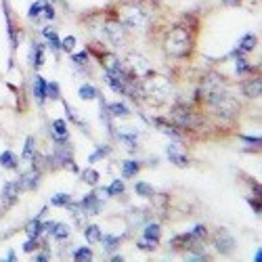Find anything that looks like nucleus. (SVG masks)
Returning <instances> with one entry per match:
<instances>
[{
    "label": "nucleus",
    "instance_id": "1",
    "mask_svg": "<svg viewBox=\"0 0 262 262\" xmlns=\"http://www.w3.org/2000/svg\"><path fill=\"white\" fill-rule=\"evenodd\" d=\"M141 95L147 97L149 101H154V103H164L170 95H172V82L164 76V74H156V72H151L143 78L141 82Z\"/></svg>",
    "mask_w": 262,
    "mask_h": 262
},
{
    "label": "nucleus",
    "instance_id": "2",
    "mask_svg": "<svg viewBox=\"0 0 262 262\" xmlns=\"http://www.w3.org/2000/svg\"><path fill=\"white\" fill-rule=\"evenodd\" d=\"M164 51L170 57H185L191 51V34L185 28H172L164 38Z\"/></svg>",
    "mask_w": 262,
    "mask_h": 262
},
{
    "label": "nucleus",
    "instance_id": "3",
    "mask_svg": "<svg viewBox=\"0 0 262 262\" xmlns=\"http://www.w3.org/2000/svg\"><path fill=\"white\" fill-rule=\"evenodd\" d=\"M120 24L124 28L145 30L149 26V13L143 5H122L120 7Z\"/></svg>",
    "mask_w": 262,
    "mask_h": 262
},
{
    "label": "nucleus",
    "instance_id": "4",
    "mask_svg": "<svg viewBox=\"0 0 262 262\" xmlns=\"http://www.w3.org/2000/svg\"><path fill=\"white\" fill-rule=\"evenodd\" d=\"M208 105L212 107V112L225 122H231V120H235L239 116V101L227 91L221 93L218 97H214Z\"/></svg>",
    "mask_w": 262,
    "mask_h": 262
},
{
    "label": "nucleus",
    "instance_id": "5",
    "mask_svg": "<svg viewBox=\"0 0 262 262\" xmlns=\"http://www.w3.org/2000/svg\"><path fill=\"white\" fill-rule=\"evenodd\" d=\"M122 68L126 70L128 76H133V78H145L147 74H151L154 70H151V63L147 57L139 55V53H130L124 57L122 61Z\"/></svg>",
    "mask_w": 262,
    "mask_h": 262
},
{
    "label": "nucleus",
    "instance_id": "6",
    "mask_svg": "<svg viewBox=\"0 0 262 262\" xmlns=\"http://www.w3.org/2000/svg\"><path fill=\"white\" fill-rule=\"evenodd\" d=\"M227 89H225V80L218 76V74H208L206 78H204V82L200 84V91H198V95L202 97V99H206L208 103L214 99V97H218L221 93H225Z\"/></svg>",
    "mask_w": 262,
    "mask_h": 262
},
{
    "label": "nucleus",
    "instance_id": "7",
    "mask_svg": "<svg viewBox=\"0 0 262 262\" xmlns=\"http://www.w3.org/2000/svg\"><path fill=\"white\" fill-rule=\"evenodd\" d=\"M103 38L109 42L112 47H122L126 42V30L120 21H107L103 26Z\"/></svg>",
    "mask_w": 262,
    "mask_h": 262
},
{
    "label": "nucleus",
    "instance_id": "8",
    "mask_svg": "<svg viewBox=\"0 0 262 262\" xmlns=\"http://www.w3.org/2000/svg\"><path fill=\"white\" fill-rule=\"evenodd\" d=\"M172 122L177 124L179 128H191L195 122H193V114H191V107L179 103V105H174L172 107Z\"/></svg>",
    "mask_w": 262,
    "mask_h": 262
},
{
    "label": "nucleus",
    "instance_id": "9",
    "mask_svg": "<svg viewBox=\"0 0 262 262\" xmlns=\"http://www.w3.org/2000/svg\"><path fill=\"white\" fill-rule=\"evenodd\" d=\"M214 248L221 252V254H225V256L233 254L235 252V239H233V235L229 231L221 229V231L216 233V237H214Z\"/></svg>",
    "mask_w": 262,
    "mask_h": 262
},
{
    "label": "nucleus",
    "instance_id": "10",
    "mask_svg": "<svg viewBox=\"0 0 262 262\" xmlns=\"http://www.w3.org/2000/svg\"><path fill=\"white\" fill-rule=\"evenodd\" d=\"M166 154H168V160H170L172 164H177V166H181V168H185V166L189 164L187 149H185L181 143H172V145H168Z\"/></svg>",
    "mask_w": 262,
    "mask_h": 262
},
{
    "label": "nucleus",
    "instance_id": "11",
    "mask_svg": "<svg viewBox=\"0 0 262 262\" xmlns=\"http://www.w3.org/2000/svg\"><path fill=\"white\" fill-rule=\"evenodd\" d=\"M30 17L32 19H53L55 17V11L53 7L47 3V0H40V3H34L32 9H30Z\"/></svg>",
    "mask_w": 262,
    "mask_h": 262
},
{
    "label": "nucleus",
    "instance_id": "12",
    "mask_svg": "<svg viewBox=\"0 0 262 262\" xmlns=\"http://www.w3.org/2000/svg\"><path fill=\"white\" fill-rule=\"evenodd\" d=\"M80 206H82V210H84L86 214H99L101 208H103V202H101V198L97 195V191H91V193L82 200Z\"/></svg>",
    "mask_w": 262,
    "mask_h": 262
},
{
    "label": "nucleus",
    "instance_id": "13",
    "mask_svg": "<svg viewBox=\"0 0 262 262\" xmlns=\"http://www.w3.org/2000/svg\"><path fill=\"white\" fill-rule=\"evenodd\" d=\"M198 242H200V237L191 231V233L174 237L172 239V248H177V250H191V248H195V244H198Z\"/></svg>",
    "mask_w": 262,
    "mask_h": 262
},
{
    "label": "nucleus",
    "instance_id": "14",
    "mask_svg": "<svg viewBox=\"0 0 262 262\" xmlns=\"http://www.w3.org/2000/svg\"><path fill=\"white\" fill-rule=\"evenodd\" d=\"M19 193H21V185L19 183H7L3 187V204L9 208L19 200Z\"/></svg>",
    "mask_w": 262,
    "mask_h": 262
},
{
    "label": "nucleus",
    "instance_id": "15",
    "mask_svg": "<svg viewBox=\"0 0 262 262\" xmlns=\"http://www.w3.org/2000/svg\"><path fill=\"white\" fill-rule=\"evenodd\" d=\"M45 231H49L57 242H65V239L70 237V229L65 227V225H61V223H45Z\"/></svg>",
    "mask_w": 262,
    "mask_h": 262
},
{
    "label": "nucleus",
    "instance_id": "16",
    "mask_svg": "<svg viewBox=\"0 0 262 262\" xmlns=\"http://www.w3.org/2000/svg\"><path fill=\"white\" fill-rule=\"evenodd\" d=\"M260 86H262L260 76H258V78H252V80H246V82L242 84V93H244L246 97H250V99H258L260 93H262Z\"/></svg>",
    "mask_w": 262,
    "mask_h": 262
},
{
    "label": "nucleus",
    "instance_id": "17",
    "mask_svg": "<svg viewBox=\"0 0 262 262\" xmlns=\"http://www.w3.org/2000/svg\"><path fill=\"white\" fill-rule=\"evenodd\" d=\"M156 128L162 130L164 135L172 137V139H181V128L174 124V122H168V120H164V118H158V120H156Z\"/></svg>",
    "mask_w": 262,
    "mask_h": 262
},
{
    "label": "nucleus",
    "instance_id": "18",
    "mask_svg": "<svg viewBox=\"0 0 262 262\" xmlns=\"http://www.w3.org/2000/svg\"><path fill=\"white\" fill-rule=\"evenodd\" d=\"M38 181H40V172H38V168H32V170L26 172L17 183L21 185V189H30V191H34V189L38 187Z\"/></svg>",
    "mask_w": 262,
    "mask_h": 262
},
{
    "label": "nucleus",
    "instance_id": "19",
    "mask_svg": "<svg viewBox=\"0 0 262 262\" xmlns=\"http://www.w3.org/2000/svg\"><path fill=\"white\" fill-rule=\"evenodd\" d=\"M254 47H256V36H254V34H248V36H244V38H242V42H239V49H237V51H233V53H231V57L246 55V53L254 51Z\"/></svg>",
    "mask_w": 262,
    "mask_h": 262
},
{
    "label": "nucleus",
    "instance_id": "20",
    "mask_svg": "<svg viewBox=\"0 0 262 262\" xmlns=\"http://www.w3.org/2000/svg\"><path fill=\"white\" fill-rule=\"evenodd\" d=\"M53 133H55V141L59 145H68L70 135H68V128H65V122L63 120H55L53 122Z\"/></svg>",
    "mask_w": 262,
    "mask_h": 262
},
{
    "label": "nucleus",
    "instance_id": "21",
    "mask_svg": "<svg viewBox=\"0 0 262 262\" xmlns=\"http://www.w3.org/2000/svg\"><path fill=\"white\" fill-rule=\"evenodd\" d=\"M55 162L59 166H70L74 160H72V149L68 145H63V147H57L55 151Z\"/></svg>",
    "mask_w": 262,
    "mask_h": 262
},
{
    "label": "nucleus",
    "instance_id": "22",
    "mask_svg": "<svg viewBox=\"0 0 262 262\" xmlns=\"http://www.w3.org/2000/svg\"><path fill=\"white\" fill-rule=\"evenodd\" d=\"M160 235H162V229L158 223H151L145 227V233H143V239H147V242L151 244H158L160 242Z\"/></svg>",
    "mask_w": 262,
    "mask_h": 262
},
{
    "label": "nucleus",
    "instance_id": "23",
    "mask_svg": "<svg viewBox=\"0 0 262 262\" xmlns=\"http://www.w3.org/2000/svg\"><path fill=\"white\" fill-rule=\"evenodd\" d=\"M34 95L40 101V105L45 103V99H47V82L42 80L40 76H36V80H34Z\"/></svg>",
    "mask_w": 262,
    "mask_h": 262
},
{
    "label": "nucleus",
    "instance_id": "24",
    "mask_svg": "<svg viewBox=\"0 0 262 262\" xmlns=\"http://www.w3.org/2000/svg\"><path fill=\"white\" fill-rule=\"evenodd\" d=\"M65 208H70V212H72V216H74V221H76V225L78 227H84V221H86V212L82 210V206H72V202L65 206Z\"/></svg>",
    "mask_w": 262,
    "mask_h": 262
},
{
    "label": "nucleus",
    "instance_id": "25",
    "mask_svg": "<svg viewBox=\"0 0 262 262\" xmlns=\"http://www.w3.org/2000/svg\"><path fill=\"white\" fill-rule=\"evenodd\" d=\"M42 231H45V223H40V218H38V221H32V223L26 227V233H28V237H32V239H38V237L42 235Z\"/></svg>",
    "mask_w": 262,
    "mask_h": 262
},
{
    "label": "nucleus",
    "instance_id": "26",
    "mask_svg": "<svg viewBox=\"0 0 262 262\" xmlns=\"http://www.w3.org/2000/svg\"><path fill=\"white\" fill-rule=\"evenodd\" d=\"M107 112L112 114V116H116V118H124V116L130 114V109L124 103H109L107 105Z\"/></svg>",
    "mask_w": 262,
    "mask_h": 262
},
{
    "label": "nucleus",
    "instance_id": "27",
    "mask_svg": "<svg viewBox=\"0 0 262 262\" xmlns=\"http://www.w3.org/2000/svg\"><path fill=\"white\" fill-rule=\"evenodd\" d=\"M101 242H103L105 252H112V250H116V248L120 246L122 237H120V235H107V237H103V235H101Z\"/></svg>",
    "mask_w": 262,
    "mask_h": 262
},
{
    "label": "nucleus",
    "instance_id": "28",
    "mask_svg": "<svg viewBox=\"0 0 262 262\" xmlns=\"http://www.w3.org/2000/svg\"><path fill=\"white\" fill-rule=\"evenodd\" d=\"M84 233H86V242H91V244L101 242V229H99L97 225L86 227V229H84Z\"/></svg>",
    "mask_w": 262,
    "mask_h": 262
},
{
    "label": "nucleus",
    "instance_id": "29",
    "mask_svg": "<svg viewBox=\"0 0 262 262\" xmlns=\"http://www.w3.org/2000/svg\"><path fill=\"white\" fill-rule=\"evenodd\" d=\"M80 97H82L84 101H91V99H97V97H99V93H97L95 86H91V84H84L82 89H80Z\"/></svg>",
    "mask_w": 262,
    "mask_h": 262
},
{
    "label": "nucleus",
    "instance_id": "30",
    "mask_svg": "<svg viewBox=\"0 0 262 262\" xmlns=\"http://www.w3.org/2000/svg\"><path fill=\"white\" fill-rule=\"evenodd\" d=\"M122 172H124V177H135V174L139 172V164L135 160H126L122 164Z\"/></svg>",
    "mask_w": 262,
    "mask_h": 262
},
{
    "label": "nucleus",
    "instance_id": "31",
    "mask_svg": "<svg viewBox=\"0 0 262 262\" xmlns=\"http://www.w3.org/2000/svg\"><path fill=\"white\" fill-rule=\"evenodd\" d=\"M135 191H137V195H141V198H151V195L156 193V189L151 187L149 183H137Z\"/></svg>",
    "mask_w": 262,
    "mask_h": 262
},
{
    "label": "nucleus",
    "instance_id": "32",
    "mask_svg": "<svg viewBox=\"0 0 262 262\" xmlns=\"http://www.w3.org/2000/svg\"><path fill=\"white\" fill-rule=\"evenodd\" d=\"M0 166L11 168V170H15V168H17V160H15V156L11 154V151H5V154L0 156Z\"/></svg>",
    "mask_w": 262,
    "mask_h": 262
},
{
    "label": "nucleus",
    "instance_id": "33",
    "mask_svg": "<svg viewBox=\"0 0 262 262\" xmlns=\"http://www.w3.org/2000/svg\"><path fill=\"white\" fill-rule=\"evenodd\" d=\"M42 63H45V47H42V45H34V68L40 70Z\"/></svg>",
    "mask_w": 262,
    "mask_h": 262
},
{
    "label": "nucleus",
    "instance_id": "34",
    "mask_svg": "<svg viewBox=\"0 0 262 262\" xmlns=\"http://www.w3.org/2000/svg\"><path fill=\"white\" fill-rule=\"evenodd\" d=\"M74 260H78V262H91L93 260V252L89 248H78L74 252Z\"/></svg>",
    "mask_w": 262,
    "mask_h": 262
},
{
    "label": "nucleus",
    "instance_id": "35",
    "mask_svg": "<svg viewBox=\"0 0 262 262\" xmlns=\"http://www.w3.org/2000/svg\"><path fill=\"white\" fill-rule=\"evenodd\" d=\"M235 59H237V61H235V72H237L239 76H242V74H250V72H252V68L248 65V61H246L242 55L235 57Z\"/></svg>",
    "mask_w": 262,
    "mask_h": 262
},
{
    "label": "nucleus",
    "instance_id": "36",
    "mask_svg": "<svg viewBox=\"0 0 262 262\" xmlns=\"http://www.w3.org/2000/svg\"><path fill=\"white\" fill-rule=\"evenodd\" d=\"M128 218H130V223H133V225H145L147 223V212L133 210V212L128 214Z\"/></svg>",
    "mask_w": 262,
    "mask_h": 262
},
{
    "label": "nucleus",
    "instance_id": "37",
    "mask_svg": "<svg viewBox=\"0 0 262 262\" xmlns=\"http://www.w3.org/2000/svg\"><path fill=\"white\" fill-rule=\"evenodd\" d=\"M120 141H122L128 149H135V147H137V133H122V135H120Z\"/></svg>",
    "mask_w": 262,
    "mask_h": 262
},
{
    "label": "nucleus",
    "instance_id": "38",
    "mask_svg": "<svg viewBox=\"0 0 262 262\" xmlns=\"http://www.w3.org/2000/svg\"><path fill=\"white\" fill-rule=\"evenodd\" d=\"M45 38L51 42V49H53V51H59V47H61V45H59V36H57V32H55V30L47 28V30H45Z\"/></svg>",
    "mask_w": 262,
    "mask_h": 262
},
{
    "label": "nucleus",
    "instance_id": "39",
    "mask_svg": "<svg viewBox=\"0 0 262 262\" xmlns=\"http://www.w3.org/2000/svg\"><path fill=\"white\" fill-rule=\"evenodd\" d=\"M53 206H59V208H65V206H68L70 202H72V198H70V195L68 193H57V195H53Z\"/></svg>",
    "mask_w": 262,
    "mask_h": 262
},
{
    "label": "nucleus",
    "instance_id": "40",
    "mask_svg": "<svg viewBox=\"0 0 262 262\" xmlns=\"http://www.w3.org/2000/svg\"><path fill=\"white\" fill-rule=\"evenodd\" d=\"M82 179H84V183H89V185H97L99 183V172L93 170V168H89V170L82 174Z\"/></svg>",
    "mask_w": 262,
    "mask_h": 262
},
{
    "label": "nucleus",
    "instance_id": "41",
    "mask_svg": "<svg viewBox=\"0 0 262 262\" xmlns=\"http://www.w3.org/2000/svg\"><path fill=\"white\" fill-rule=\"evenodd\" d=\"M34 158V139H28L26 141V147H24V160L30 162Z\"/></svg>",
    "mask_w": 262,
    "mask_h": 262
},
{
    "label": "nucleus",
    "instance_id": "42",
    "mask_svg": "<svg viewBox=\"0 0 262 262\" xmlns=\"http://www.w3.org/2000/svg\"><path fill=\"white\" fill-rule=\"evenodd\" d=\"M189 260H202V262H206L208 260V254L206 252H202V250H189V256H187Z\"/></svg>",
    "mask_w": 262,
    "mask_h": 262
},
{
    "label": "nucleus",
    "instance_id": "43",
    "mask_svg": "<svg viewBox=\"0 0 262 262\" xmlns=\"http://www.w3.org/2000/svg\"><path fill=\"white\" fill-rule=\"evenodd\" d=\"M105 154H109V147H99L97 151H95V154L93 156H89V162L93 164V162H97V160H101Z\"/></svg>",
    "mask_w": 262,
    "mask_h": 262
},
{
    "label": "nucleus",
    "instance_id": "44",
    "mask_svg": "<svg viewBox=\"0 0 262 262\" xmlns=\"http://www.w3.org/2000/svg\"><path fill=\"white\" fill-rule=\"evenodd\" d=\"M124 189H126V187H124V183H122V181H116V183H114L112 187H109L107 191H109V195H120V193H124Z\"/></svg>",
    "mask_w": 262,
    "mask_h": 262
},
{
    "label": "nucleus",
    "instance_id": "45",
    "mask_svg": "<svg viewBox=\"0 0 262 262\" xmlns=\"http://www.w3.org/2000/svg\"><path fill=\"white\" fill-rule=\"evenodd\" d=\"M47 97L51 99H59V84H47Z\"/></svg>",
    "mask_w": 262,
    "mask_h": 262
},
{
    "label": "nucleus",
    "instance_id": "46",
    "mask_svg": "<svg viewBox=\"0 0 262 262\" xmlns=\"http://www.w3.org/2000/svg\"><path fill=\"white\" fill-rule=\"evenodd\" d=\"M61 47H63V51L72 53V51H74V47H76V38H74V36H68V38L63 40V45H61Z\"/></svg>",
    "mask_w": 262,
    "mask_h": 262
},
{
    "label": "nucleus",
    "instance_id": "47",
    "mask_svg": "<svg viewBox=\"0 0 262 262\" xmlns=\"http://www.w3.org/2000/svg\"><path fill=\"white\" fill-rule=\"evenodd\" d=\"M72 61L78 63V65H84L86 61H89V55L86 53H78V55H72Z\"/></svg>",
    "mask_w": 262,
    "mask_h": 262
},
{
    "label": "nucleus",
    "instance_id": "48",
    "mask_svg": "<svg viewBox=\"0 0 262 262\" xmlns=\"http://www.w3.org/2000/svg\"><path fill=\"white\" fill-rule=\"evenodd\" d=\"M36 246H38V239H32V237H30V242L24 244V252H34Z\"/></svg>",
    "mask_w": 262,
    "mask_h": 262
},
{
    "label": "nucleus",
    "instance_id": "49",
    "mask_svg": "<svg viewBox=\"0 0 262 262\" xmlns=\"http://www.w3.org/2000/svg\"><path fill=\"white\" fill-rule=\"evenodd\" d=\"M51 258V252L49 250H42V252H38V256H36V260H42V262H47Z\"/></svg>",
    "mask_w": 262,
    "mask_h": 262
},
{
    "label": "nucleus",
    "instance_id": "50",
    "mask_svg": "<svg viewBox=\"0 0 262 262\" xmlns=\"http://www.w3.org/2000/svg\"><path fill=\"white\" fill-rule=\"evenodd\" d=\"M137 246H139L141 250H154V248H156V244H151V242H143V239H141V242H139Z\"/></svg>",
    "mask_w": 262,
    "mask_h": 262
},
{
    "label": "nucleus",
    "instance_id": "51",
    "mask_svg": "<svg viewBox=\"0 0 262 262\" xmlns=\"http://www.w3.org/2000/svg\"><path fill=\"white\" fill-rule=\"evenodd\" d=\"M242 141H246V143H254V145H260V137H242Z\"/></svg>",
    "mask_w": 262,
    "mask_h": 262
},
{
    "label": "nucleus",
    "instance_id": "52",
    "mask_svg": "<svg viewBox=\"0 0 262 262\" xmlns=\"http://www.w3.org/2000/svg\"><path fill=\"white\" fill-rule=\"evenodd\" d=\"M250 206H252V210H254V212H258V214H260V202L250 200Z\"/></svg>",
    "mask_w": 262,
    "mask_h": 262
},
{
    "label": "nucleus",
    "instance_id": "53",
    "mask_svg": "<svg viewBox=\"0 0 262 262\" xmlns=\"http://www.w3.org/2000/svg\"><path fill=\"white\" fill-rule=\"evenodd\" d=\"M225 5H229V7H237L239 3H242V0H223Z\"/></svg>",
    "mask_w": 262,
    "mask_h": 262
},
{
    "label": "nucleus",
    "instance_id": "54",
    "mask_svg": "<svg viewBox=\"0 0 262 262\" xmlns=\"http://www.w3.org/2000/svg\"><path fill=\"white\" fill-rule=\"evenodd\" d=\"M254 260H256V262H260V260H262V250H260V248H258V252H256V256H254Z\"/></svg>",
    "mask_w": 262,
    "mask_h": 262
}]
</instances>
